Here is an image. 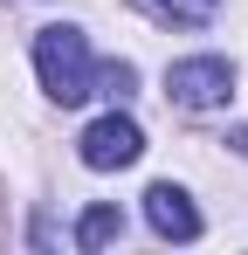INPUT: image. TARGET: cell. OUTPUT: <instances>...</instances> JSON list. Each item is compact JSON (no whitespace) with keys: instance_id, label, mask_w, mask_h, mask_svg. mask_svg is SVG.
<instances>
[{"instance_id":"obj_1","label":"cell","mask_w":248,"mask_h":255,"mask_svg":"<svg viewBox=\"0 0 248 255\" xmlns=\"http://www.w3.org/2000/svg\"><path fill=\"white\" fill-rule=\"evenodd\" d=\"M35 76H41V90H48L55 104L97 97V55H90V42H83V28H69V21L41 28L35 35Z\"/></svg>"},{"instance_id":"obj_2","label":"cell","mask_w":248,"mask_h":255,"mask_svg":"<svg viewBox=\"0 0 248 255\" xmlns=\"http://www.w3.org/2000/svg\"><path fill=\"white\" fill-rule=\"evenodd\" d=\"M76 152H83L90 172H124V166H138L145 131H138V118H124V111H104V118L76 138Z\"/></svg>"},{"instance_id":"obj_3","label":"cell","mask_w":248,"mask_h":255,"mask_svg":"<svg viewBox=\"0 0 248 255\" xmlns=\"http://www.w3.org/2000/svg\"><path fill=\"white\" fill-rule=\"evenodd\" d=\"M165 97H172L179 111H214V104H228V97H235V69H228L221 55L172 62V69H165Z\"/></svg>"},{"instance_id":"obj_4","label":"cell","mask_w":248,"mask_h":255,"mask_svg":"<svg viewBox=\"0 0 248 255\" xmlns=\"http://www.w3.org/2000/svg\"><path fill=\"white\" fill-rule=\"evenodd\" d=\"M145 221H152L159 242H200V214L186 200V186H172V179L145 186Z\"/></svg>"},{"instance_id":"obj_5","label":"cell","mask_w":248,"mask_h":255,"mask_svg":"<svg viewBox=\"0 0 248 255\" xmlns=\"http://www.w3.org/2000/svg\"><path fill=\"white\" fill-rule=\"evenodd\" d=\"M118 235H124V214H118V207H90V214L76 221V249H111Z\"/></svg>"},{"instance_id":"obj_6","label":"cell","mask_w":248,"mask_h":255,"mask_svg":"<svg viewBox=\"0 0 248 255\" xmlns=\"http://www.w3.org/2000/svg\"><path fill=\"white\" fill-rule=\"evenodd\" d=\"M131 90H138V69H131V62H97V97H131Z\"/></svg>"},{"instance_id":"obj_7","label":"cell","mask_w":248,"mask_h":255,"mask_svg":"<svg viewBox=\"0 0 248 255\" xmlns=\"http://www.w3.org/2000/svg\"><path fill=\"white\" fill-rule=\"evenodd\" d=\"M159 7L172 14V21H207V14H214L221 0H159Z\"/></svg>"}]
</instances>
